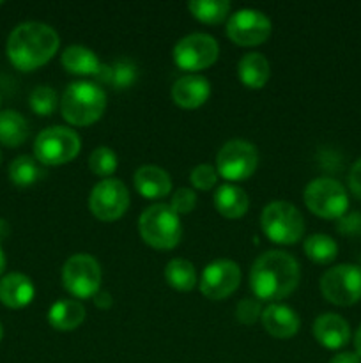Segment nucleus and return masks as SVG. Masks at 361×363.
<instances>
[{
	"instance_id": "7ed1b4c3",
	"label": "nucleus",
	"mask_w": 361,
	"mask_h": 363,
	"mask_svg": "<svg viewBox=\"0 0 361 363\" xmlns=\"http://www.w3.org/2000/svg\"><path fill=\"white\" fill-rule=\"evenodd\" d=\"M106 94L98 84L78 80L67 85L60 99L62 117L73 126H88L103 116Z\"/></svg>"
},
{
	"instance_id": "b1692460",
	"label": "nucleus",
	"mask_w": 361,
	"mask_h": 363,
	"mask_svg": "<svg viewBox=\"0 0 361 363\" xmlns=\"http://www.w3.org/2000/svg\"><path fill=\"white\" fill-rule=\"evenodd\" d=\"M27 121L16 110L0 112V144L7 147H18L27 140Z\"/></svg>"
},
{
	"instance_id": "c756f323",
	"label": "nucleus",
	"mask_w": 361,
	"mask_h": 363,
	"mask_svg": "<svg viewBox=\"0 0 361 363\" xmlns=\"http://www.w3.org/2000/svg\"><path fill=\"white\" fill-rule=\"evenodd\" d=\"M117 155L110 147H98L92 151L91 158H88V167H91L92 174L99 177L108 179L113 172L117 170Z\"/></svg>"
},
{
	"instance_id": "e433bc0d",
	"label": "nucleus",
	"mask_w": 361,
	"mask_h": 363,
	"mask_svg": "<svg viewBox=\"0 0 361 363\" xmlns=\"http://www.w3.org/2000/svg\"><path fill=\"white\" fill-rule=\"evenodd\" d=\"M94 303L98 308L106 311V308L112 307V296H110L108 293H105V291H99V293L94 296Z\"/></svg>"
},
{
	"instance_id": "20e7f679",
	"label": "nucleus",
	"mask_w": 361,
	"mask_h": 363,
	"mask_svg": "<svg viewBox=\"0 0 361 363\" xmlns=\"http://www.w3.org/2000/svg\"><path fill=\"white\" fill-rule=\"evenodd\" d=\"M140 236L156 250H170L177 247L183 236L180 216L168 204H152L145 209L138 222Z\"/></svg>"
},
{
	"instance_id": "0eeeda50",
	"label": "nucleus",
	"mask_w": 361,
	"mask_h": 363,
	"mask_svg": "<svg viewBox=\"0 0 361 363\" xmlns=\"http://www.w3.org/2000/svg\"><path fill=\"white\" fill-rule=\"evenodd\" d=\"M81 147L76 131L64 126H52L38 135L34 144V155L42 165H64L78 156Z\"/></svg>"
},
{
	"instance_id": "f8f14e48",
	"label": "nucleus",
	"mask_w": 361,
	"mask_h": 363,
	"mask_svg": "<svg viewBox=\"0 0 361 363\" xmlns=\"http://www.w3.org/2000/svg\"><path fill=\"white\" fill-rule=\"evenodd\" d=\"M219 46L209 34H190L173 46V60L184 71H202L218 59Z\"/></svg>"
},
{
	"instance_id": "79ce46f5",
	"label": "nucleus",
	"mask_w": 361,
	"mask_h": 363,
	"mask_svg": "<svg viewBox=\"0 0 361 363\" xmlns=\"http://www.w3.org/2000/svg\"><path fill=\"white\" fill-rule=\"evenodd\" d=\"M2 335H4V328H2V325H0V340H2Z\"/></svg>"
},
{
	"instance_id": "412c9836",
	"label": "nucleus",
	"mask_w": 361,
	"mask_h": 363,
	"mask_svg": "<svg viewBox=\"0 0 361 363\" xmlns=\"http://www.w3.org/2000/svg\"><path fill=\"white\" fill-rule=\"evenodd\" d=\"M84 319L85 308L78 300H59L48 311V323L60 332L76 330Z\"/></svg>"
},
{
	"instance_id": "4468645a",
	"label": "nucleus",
	"mask_w": 361,
	"mask_h": 363,
	"mask_svg": "<svg viewBox=\"0 0 361 363\" xmlns=\"http://www.w3.org/2000/svg\"><path fill=\"white\" fill-rule=\"evenodd\" d=\"M241 284L239 266L229 259H218L207 264L202 272L200 291L209 300H225L236 293Z\"/></svg>"
},
{
	"instance_id": "f03ea898",
	"label": "nucleus",
	"mask_w": 361,
	"mask_h": 363,
	"mask_svg": "<svg viewBox=\"0 0 361 363\" xmlns=\"http://www.w3.org/2000/svg\"><path fill=\"white\" fill-rule=\"evenodd\" d=\"M60 45L55 28L41 21H25L7 38V57L20 71H34L45 66Z\"/></svg>"
},
{
	"instance_id": "a211bd4d",
	"label": "nucleus",
	"mask_w": 361,
	"mask_h": 363,
	"mask_svg": "<svg viewBox=\"0 0 361 363\" xmlns=\"http://www.w3.org/2000/svg\"><path fill=\"white\" fill-rule=\"evenodd\" d=\"M134 188L144 199H163L170 194L172 179L168 172L158 165H142L134 172Z\"/></svg>"
},
{
	"instance_id": "1a4fd4ad",
	"label": "nucleus",
	"mask_w": 361,
	"mask_h": 363,
	"mask_svg": "<svg viewBox=\"0 0 361 363\" xmlns=\"http://www.w3.org/2000/svg\"><path fill=\"white\" fill-rule=\"evenodd\" d=\"M321 293L329 303L349 307L361 300V268L356 264H338L328 269L321 279Z\"/></svg>"
},
{
	"instance_id": "2f4dec72",
	"label": "nucleus",
	"mask_w": 361,
	"mask_h": 363,
	"mask_svg": "<svg viewBox=\"0 0 361 363\" xmlns=\"http://www.w3.org/2000/svg\"><path fill=\"white\" fill-rule=\"evenodd\" d=\"M190 181L198 190H211L218 183V170L209 163H200L191 170Z\"/></svg>"
},
{
	"instance_id": "58836bf2",
	"label": "nucleus",
	"mask_w": 361,
	"mask_h": 363,
	"mask_svg": "<svg viewBox=\"0 0 361 363\" xmlns=\"http://www.w3.org/2000/svg\"><path fill=\"white\" fill-rule=\"evenodd\" d=\"M9 233H11L9 223H7L4 218H0V240H2V238H6V236H9Z\"/></svg>"
},
{
	"instance_id": "ea45409f",
	"label": "nucleus",
	"mask_w": 361,
	"mask_h": 363,
	"mask_svg": "<svg viewBox=\"0 0 361 363\" xmlns=\"http://www.w3.org/2000/svg\"><path fill=\"white\" fill-rule=\"evenodd\" d=\"M354 346H356V354L361 358V326L357 328L356 337H354Z\"/></svg>"
},
{
	"instance_id": "aec40b11",
	"label": "nucleus",
	"mask_w": 361,
	"mask_h": 363,
	"mask_svg": "<svg viewBox=\"0 0 361 363\" xmlns=\"http://www.w3.org/2000/svg\"><path fill=\"white\" fill-rule=\"evenodd\" d=\"M214 206L219 215L225 218H241L246 215L248 208H250V199L243 188L232 183H225L216 190Z\"/></svg>"
},
{
	"instance_id": "393cba45",
	"label": "nucleus",
	"mask_w": 361,
	"mask_h": 363,
	"mask_svg": "<svg viewBox=\"0 0 361 363\" xmlns=\"http://www.w3.org/2000/svg\"><path fill=\"white\" fill-rule=\"evenodd\" d=\"M165 280L176 291L186 293L197 286V272H195V266L186 259H172L165 266Z\"/></svg>"
},
{
	"instance_id": "c9c22d12",
	"label": "nucleus",
	"mask_w": 361,
	"mask_h": 363,
	"mask_svg": "<svg viewBox=\"0 0 361 363\" xmlns=\"http://www.w3.org/2000/svg\"><path fill=\"white\" fill-rule=\"evenodd\" d=\"M349 186H350V191H353V194L361 201V158L357 160V162L353 165V169H350Z\"/></svg>"
},
{
	"instance_id": "c85d7f7f",
	"label": "nucleus",
	"mask_w": 361,
	"mask_h": 363,
	"mask_svg": "<svg viewBox=\"0 0 361 363\" xmlns=\"http://www.w3.org/2000/svg\"><path fill=\"white\" fill-rule=\"evenodd\" d=\"M41 167L38 165L32 156H18L11 162L9 165V177L16 186L27 188L32 184L38 183V179H41Z\"/></svg>"
},
{
	"instance_id": "5701e85b",
	"label": "nucleus",
	"mask_w": 361,
	"mask_h": 363,
	"mask_svg": "<svg viewBox=\"0 0 361 363\" xmlns=\"http://www.w3.org/2000/svg\"><path fill=\"white\" fill-rule=\"evenodd\" d=\"M269 62L262 53L251 52L243 55L237 64V74L248 89H262L269 80Z\"/></svg>"
},
{
	"instance_id": "a19ab883",
	"label": "nucleus",
	"mask_w": 361,
	"mask_h": 363,
	"mask_svg": "<svg viewBox=\"0 0 361 363\" xmlns=\"http://www.w3.org/2000/svg\"><path fill=\"white\" fill-rule=\"evenodd\" d=\"M4 269H6V254H4L2 247H0V275L4 273Z\"/></svg>"
},
{
	"instance_id": "c03bdc74",
	"label": "nucleus",
	"mask_w": 361,
	"mask_h": 363,
	"mask_svg": "<svg viewBox=\"0 0 361 363\" xmlns=\"http://www.w3.org/2000/svg\"><path fill=\"white\" fill-rule=\"evenodd\" d=\"M0 101H2V99H0Z\"/></svg>"
},
{
	"instance_id": "4c0bfd02",
	"label": "nucleus",
	"mask_w": 361,
	"mask_h": 363,
	"mask_svg": "<svg viewBox=\"0 0 361 363\" xmlns=\"http://www.w3.org/2000/svg\"><path fill=\"white\" fill-rule=\"evenodd\" d=\"M329 363H361V358L356 353H340L333 357Z\"/></svg>"
},
{
	"instance_id": "473e14b6",
	"label": "nucleus",
	"mask_w": 361,
	"mask_h": 363,
	"mask_svg": "<svg viewBox=\"0 0 361 363\" xmlns=\"http://www.w3.org/2000/svg\"><path fill=\"white\" fill-rule=\"evenodd\" d=\"M262 315V307L260 301L255 300V298H244L237 303L236 307V318L237 321L243 323V325H253L258 318Z\"/></svg>"
},
{
	"instance_id": "2eb2a0df",
	"label": "nucleus",
	"mask_w": 361,
	"mask_h": 363,
	"mask_svg": "<svg viewBox=\"0 0 361 363\" xmlns=\"http://www.w3.org/2000/svg\"><path fill=\"white\" fill-rule=\"evenodd\" d=\"M211 96V84L200 74H186L176 80L172 87V99L177 106L186 110L198 108Z\"/></svg>"
},
{
	"instance_id": "ddd939ff",
	"label": "nucleus",
	"mask_w": 361,
	"mask_h": 363,
	"mask_svg": "<svg viewBox=\"0 0 361 363\" xmlns=\"http://www.w3.org/2000/svg\"><path fill=\"white\" fill-rule=\"evenodd\" d=\"M271 34V20L262 11L239 9L227 21V35L239 46H258Z\"/></svg>"
},
{
	"instance_id": "f257e3e1",
	"label": "nucleus",
	"mask_w": 361,
	"mask_h": 363,
	"mask_svg": "<svg viewBox=\"0 0 361 363\" xmlns=\"http://www.w3.org/2000/svg\"><path fill=\"white\" fill-rule=\"evenodd\" d=\"M299 262L282 250H269L255 259L250 272V289L255 298L280 301L297 289Z\"/></svg>"
},
{
	"instance_id": "4be33fe9",
	"label": "nucleus",
	"mask_w": 361,
	"mask_h": 363,
	"mask_svg": "<svg viewBox=\"0 0 361 363\" xmlns=\"http://www.w3.org/2000/svg\"><path fill=\"white\" fill-rule=\"evenodd\" d=\"M62 66L69 73L81 74V77H98L103 64L92 50L81 45H71L62 53Z\"/></svg>"
},
{
	"instance_id": "6e6552de",
	"label": "nucleus",
	"mask_w": 361,
	"mask_h": 363,
	"mask_svg": "<svg viewBox=\"0 0 361 363\" xmlns=\"http://www.w3.org/2000/svg\"><path fill=\"white\" fill-rule=\"evenodd\" d=\"M64 289L74 298L88 300L99 293L101 268L99 262L88 254H74L66 261L62 268Z\"/></svg>"
},
{
	"instance_id": "dca6fc26",
	"label": "nucleus",
	"mask_w": 361,
	"mask_h": 363,
	"mask_svg": "<svg viewBox=\"0 0 361 363\" xmlns=\"http://www.w3.org/2000/svg\"><path fill=\"white\" fill-rule=\"evenodd\" d=\"M262 326L275 339H290L299 332L301 319L290 307L282 303H271L262 311Z\"/></svg>"
},
{
	"instance_id": "37998d69",
	"label": "nucleus",
	"mask_w": 361,
	"mask_h": 363,
	"mask_svg": "<svg viewBox=\"0 0 361 363\" xmlns=\"http://www.w3.org/2000/svg\"><path fill=\"white\" fill-rule=\"evenodd\" d=\"M0 162H2V156H0Z\"/></svg>"
},
{
	"instance_id": "f704fd0d",
	"label": "nucleus",
	"mask_w": 361,
	"mask_h": 363,
	"mask_svg": "<svg viewBox=\"0 0 361 363\" xmlns=\"http://www.w3.org/2000/svg\"><path fill=\"white\" fill-rule=\"evenodd\" d=\"M340 222V233L343 234H360L361 233V215L342 216Z\"/></svg>"
},
{
	"instance_id": "cd10ccee",
	"label": "nucleus",
	"mask_w": 361,
	"mask_h": 363,
	"mask_svg": "<svg viewBox=\"0 0 361 363\" xmlns=\"http://www.w3.org/2000/svg\"><path fill=\"white\" fill-rule=\"evenodd\" d=\"M188 9L202 23H222L230 14V2L227 0H191Z\"/></svg>"
},
{
	"instance_id": "9b49d317",
	"label": "nucleus",
	"mask_w": 361,
	"mask_h": 363,
	"mask_svg": "<svg viewBox=\"0 0 361 363\" xmlns=\"http://www.w3.org/2000/svg\"><path fill=\"white\" fill-rule=\"evenodd\" d=\"M88 208L103 222L119 220L130 208V191L119 179H103L96 184L88 197Z\"/></svg>"
},
{
	"instance_id": "a878e982",
	"label": "nucleus",
	"mask_w": 361,
	"mask_h": 363,
	"mask_svg": "<svg viewBox=\"0 0 361 363\" xmlns=\"http://www.w3.org/2000/svg\"><path fill=\"white\" fill-rule=\"evenodd\" d=\"M304 254L317 264H328L333 262L338 255V245L328 234H311L303 243Z\"/></svg>"
},
{
	"instance_id": "bb28decb",
	"label": "nucleus",
	"mask_w": 361,
	"mask_h": 363,
	"mask_svg": "<svg viewBox=\"0 0 361 363\" xmlns=\"http://www.w3.org/2000/svg\"><path fill=\"white\" fill-rule=\"evenodd\" d=\"M134 78H137V67L130 60H115L108 66L103 64L98 73V80L103 82V84L112 85L113 89L130 87Z\"/></svg>"
},
{
	"instance_id": "6ab92c4d",
	"label": "nucleus",
	"mask_w": 361,
	"mask_h": 363,
	"mask_svg": "<svg viewBox=\"0 0 361 363\" xmlns=\"http://www.w3.org/2000/svg\"><path fill=\"white\" fill-rule=\"evenodd\" d=\"M34 284L21 273H9L0 280V301L9 308H23L34 300Z\"/></svg>"
},
{
	"instance_id": "7c9ffc66",
	"label": "nucleus",
	"mask_w": 361,
	"mask_h": 363,
	"mask_svg": "<svg viewBox=\"0 0 361 363\" xmlns=\"http://www.w3.org/2000/svg\"><path fill=\"white\" fill-rule=\"evenodd\" d=\"M28 103L38 116H52L57 106V92L48 85H39L30 92Z\"/></svg>"
},
{
	"instance_id": "72a5a7b5",
	"label": "nucleus",
	"mask_w": 361,
	"mask_h": 363,
	"mask_svg": "<svg viewBox=\"0 0 361 363\" xmlns=\"http://www.w3.org/2000/svg\"><path fill=\"white\" fill-rule=\"evenodd\" d=\"M170 208L177 213V215H188L195 209L197 206V195L190 188H179V190L173 194L172 201H170Z\"/></svg>"
},
{
	"instance_id": "f3484780",
	"label": "nucleus",
	"mask_w": 361,
	"mask_h": 363,
	"mask_svg": "<svg viewBox=\"0 0 361 363\" xmlns=\"http://www.w3.org/2000/svg\"><path fill=\"white\" fill-rule=\"evenodd\" d=\"M314 335L326 350H340L350 339L349 323L336 314H322L315 319Z\"/></svg>"
},
{
	"instance_id": "9d476101",
	"label": "nucleus",
	"mask_w": 361,
	"mask_h": 363,
	"mask_svg": "<svg viewBox=\"0 0 361 363\" xmlns=\"http://www.w3.org/2000/svg\"><path fill=\"white\" fill-rule=\"evenodd\" d=\"M258 152L253 144L243 138L227 142L216 156V170L227 181H244L255 172Z\"/></svg>"
},
{
	"instance_id": "423d86ee",
	"label": "nucleus",
	"mask_w": 361,
	"mask_h": 363,
	"mask_svg": "<svg viewBox=\"0 0 361 363\" xmlns=\"http://www.w3.org/2000/svg\"><path fill=\"white\" fill-rule=\"evenodd\" d=\"M304 204L314 213L326 220H336L345 216L349 209V195L343 184L331 177H317L304 188Z\"/></svg>"
},
{
	"instance_id": "39448f33",
	"label": "nucleus",
	"mask_w": 361,
	"mask_h": 363,
	"mask_svg": "<svg viewBox=\"0 0 361 363\" xmlns=\"http://www.w3.org/2000/svg\"><path fill=\"white\" fill-rule=\"evenodd\" d=\"M260 225L265 238L276 245H294L304 234L303 215L296 206L285 201H275L265 206Z\"/></svg>"
}]
</instances>
